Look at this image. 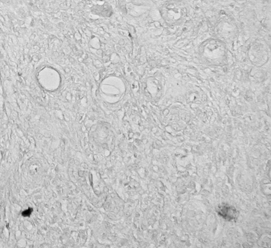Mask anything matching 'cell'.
<instances>
[{
	"label": "cell",
	"instance_id": "obj_1",
	"mask_svg": "<svg viewBox=\"0 0 271 248\" xmlns=\"http://www.w3.org/2000/svg\"><path fill=\"white\" fill-rule=\"evenodd\" d=\"M188 9L185 3L178 0H172L163 5L162 14L163 19L170 26H178L187 17Z\"/></svg>",
	"mask_w": 271,
	"mask_h": 248
},
{
	"label": "cell",
	"instance_id": "obj_2",
	"mask_svg": "<svg viewBox=\"0 0 271 248\" xmlns=\"http://www.w3.org/2000/svg\"><path fill=\"white\" fill-rule=\"evenodd\" d=\"M200 53L204 59L212 62L223 61L226 57L225 44L219 39H209L203 42L200 47Z\"/></svg>",
	"mask_w": 271,
	"mask_h": 248
},
{
	"label": "cell",
	"instance_id": "obj_3",
	"mask_svg": "<svg viewBox=\"0 0 271 248\" xmlns=\"http://www.w3.org/2000/svg\"><path fill=\"white\" fill-rule=\"evenodd\" d=\"M215 31L220 37L229 39L236 35L238 28L233 20L228 17H223L216 25Z\"/></svg>",
	"mask_w": 271,
	"mask_h": 248
},
{
	"label": "cell",
	"instance_id": "obj_4",
	"mask_svg": "<svg viewBox=\"0 0 271 248\" xmlns=\"http://www.w3.org/2000/svg\"><path fill=\"white\" fill-rule=\"evenodd\" d=\"M249 56L254 58L264 59L268 55L266 46L262 42L258 41L254 43L250 49Z\"/></svg>",
	"mask_w": 271,
	"mask_h": 248
},
{
	"label": "cell",
	"instance_id": "obj_5",
	"mask_svg": "<svg viewBox=\"0 0 271 248\" xmlns=\"http://www.w3.org/2000/svg\"><path fill=\"white\" fill-rule=\"evenodd\" d=\"M218 213L226 220H234L236 218L237 211L236 209L228 205H222L218 207Z\"/></svg>",
	"mask_w": 271,
	"mask_h": 248
},
{
	"label": "cell",
	"instance_id": "obj_6",
	"mask_svg": "<svg viewBox=\"0 0 271 248\" xmlns=\"http://www.w3.org/2000/svg\"><path fill=\"white\" fill-rule=\"evenodd\" d=\"M31 211H32V209H28V210H27V211H24V212L23 213V215H24V216H29L30 214L31 213Z\"/></svg>",
	"mask_w": 271,
	"mask_h": 248
}]
</instances>
